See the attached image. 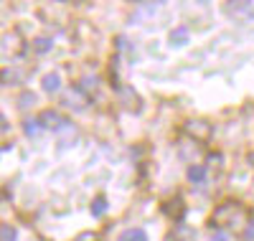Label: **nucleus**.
Wrapping results in <instances>:
<instances>
[{"label": "nucleus", "mask_w": 254, "mask_h": 241, "mask_svg": "<svg viewBox=\"0 0 254 241\" xmlns=\"http://www.w3.org/2000/svg\"><path fill=\"white\" fill-rule=\"evenodd\" d=\"M104 211H107V201H104V198H97V201L92 203V216H102Z\"/></svg>", "instance_id": "14"}, {"label": "nucleus", "mask_w": 254, "mask_h": 241, "mask_svg": "<svg viewBox=\"0 0 254 241\" xmlns=\"http://www.w3.org/2000/svg\"><path fill=\"white\" fill-rule=\"evenodd\" d=\"M0 79H3L5 84H18V81H20V71H15V69H8V71H3V74H0Z\"/></svg>", "instance_id": "12"}, {"label": "nucleus", "mask_w": 254, "mask_h": 241, "mask_svg": "<svg viewBox=\"0 0 254 241\" xmlns=\"http://www.w3.org/2000/svg\"><path fill=\"white\" fill-rule=\"evenodd\" d=\"M33 104H36V94H33V92L20 94V102H18V107H20V109H28V107H33Z\"/></svg>", "instance_id": "13"}, {"label": "nucleus", "mask_w": 254, "mask_h": 241, "mask_svg": "<svg viewBox=\"0 0 254 241\" xmlns=\"http://www.w3.org/2000/svg\"><path fill=\"white\" fill-rule=\"evenodd\" d=\"M38 122H41V127H44V129H66V127H69V122L64 120L59 112H54V109H46V112H41Z\"/></svg>", "instance_id": "1"}, {"label": "nucleus", "mask_w": 254, "mask_h": 241, "mask_svg": "<svg viewBox=\"0 0 254 241\" xmlns=\"http://www.w3.org/2000/svg\"><path fill=\"white\" fill-rule=\"evenodd\" d=\"M186 129L190 135H193V140H208V135H211V124L208 122H203V120H193V122H188L186 124Z\"/></svg>", "instance_id": "2"}, {"label": "nucleus", "mask_w": 254, "mask_h": 241, "mask_svg": "<svg viewBox=\"0 0 254 241\" xmlns=\"http://www.w3.org/2000/svg\"><path fill=\"white\" fill-rule=\"evenodd\" d=\"M244 239H247V241H254V221L247 224V229H244Z\"/></svg>", "instance_id": "16"}, {"label": "nucleus", "mask_w": 254, "mask_h": 241, "mask_svg": "<svg viewBox=\"0 0 254 241\" xmlns=\"http://www.w3.org/2000/svg\"><path fill=\"white\" fill-rule=\"evenodd\" d=\"M120 241H147V234H145L142 229H127V231L120 236Z\"/></svg>", "instance_id": "6"}, {"label": "nucleus", "mask_w": 254, "mask_h": 241, "mask_svg": "<svg viewBox=\"0 0 254 241\" xmlns=\"http://www.w3.org/2000/svg\"><path fill=\"white\" fill-rule=\"evenodd\" d=\"M249 5V0H231V3L226 5V13H234V10H242Z\"/></svg>", "instance_id": "15"}, {"label": "nucleus", "mask_w": 254, "mask_h": 241, "mask_svg": "<svg viewBox=\"0 0 254 241\" xmlns=\"http://www.w3.org/2000/svg\"><path fill=\"white\" fill-rule=\"evenodd\" d=\"M51 46H54V41H51V38H46V36H41V38H36V41H33L36 54H46V51H51Z\"/></svg>", "instance_id": "7"}, {"label": "nucleus", "mask_w": 254, "mask_h": 241, "mask_svg": "<svg viewBox=\"0 0 254 241\" xmlns=\"http://www.w3.org/2000/svg\"><path fill=\"white\" fill-rule=\"evenodd\" d=\"M76 241H94V234H81Z\"/></svg>", "instance_id": "17"}, {"label": "nucleus", "mask_w": 254, "mask_h": 241, "mask_svg": "<svg viewBox=\"0 0 254 241\" xmlns=\"http://www.w3.org/2000/svg\"><path fill=\"white\" fill-rule=\"evenodd\" d=\"M201 3H206V0H201Z\"/></svg>", "instance_id": "19"}, {"label": "nucleus", "mask_w": 254, "mask_h": 241, "mask_svg": "<svg viewBox=\"0 0 254 241\" xmlns=\"http://www.w3.org/2000/svg\"><path fill=\"white\" fill-rule=\"evenodd\" d=\"M214 241H226V236H224V234H216V239H214Z\"/></svg>", "instance_id": "18"}, {"label": "nucleus", "mask_w": 254, "mask_h": 241, "mask_svg": "<svg viewBox=\"0 0 254 241\" xmlns=\"http://www.w3.org/2000/svg\"><path fill=\"white\" fill-rule=\"evenodd\" d=\"M59 89H61V79H59V74H49V76H44V92L56 94Z\"/></svg>", "instance_id": "5"}, {"label": "nucleus", "mask_w": 254, "mask_h": 241, "mask_svg": "<svg viewBox=\"0 0 254 241\" xmlns=\"http://www.w3.org/2000/svg\"><path fill=\"white\" fill-rule=\"evenodd\" d=\"M165 213H171V216H176V221L183 216V203H181V198H176V203H168L165 206Z\"/></svg>", "instance_id": "10"}, {"label": "nucleus", "mask_w": 254, "mask_h": 241, "mask_svg": "<svg viewBox=\"0 0 254 241\" xmlns=\"http://www.w3.org/2000/svg\"><path fill=\"white\" fill-rule=\"evenodd\" d=\"M188 181L196 183V185H201V183L206 181V168H203V165H190V168H188Z\"/></svg>", "instance_id": "4"}, {"label": "nucleus", "mask_w": 254, "mask_h": 241, "mask_svg": "<svg viewBox=\"0 0 254 241\" xmlns=\"http://www.w3.org/2000/svg\"><path fill=\"white\" fill-rule=\"evenodd\" d=\"M15 239H18V231L13 226H8V224L0 226V241H15Z\"/></svg>", "instance_id": "9"}, {"label": "nucleus", "mask_w": 254, "mask_h": 241, "mask_svg": "<svg viewBox=\"0 0 254 241\" xmlns=\"http://www.w3.org/2000/svg\"><path fill=\"white\" fill-rule=\"evenodd\" d=\"M23 129H26V135H28V137H36L44 127H41L38 120H26V122H23Z\"/></svg>", "instance_id": "8"}, {"label": "nucleus", "mask_w": 254, "mask_h": 241, "mask_svg": "<svg viewBox=\"0 0 254 241\" xmlns=\"http://www.w3.org/2000/svg\"><path fill=\"white\" fill-rule=\"evenodd\" d=\"M79 86H81V89H84V92H94V89H97V86H99V81H97V76H84Z\"/></svg>", "instance_id": "11"}, {"label": "nucleus", "mask_w": 254, "mask_h": 241, "mask_svg": "<svg viewBox=\"0 0 254 241\" xmlns=\"http://www.w3.org/2000/svg\"><path fill=\"white\" fill-rule=\"evenodd\" d=\"M168 43L171 46H186L188 43V28H176V31H171V38H168Z\"/></svg>", "instance_id": "3"}]
</instances>
